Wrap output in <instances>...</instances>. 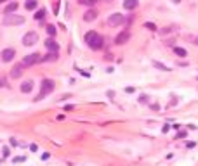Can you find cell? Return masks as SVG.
Returning a JSON list of instances; mask_svg holds the SVG:
<instances>
[{
	"label": "cell",
	"instance_id": "484cf974",
	"mask_svg": "<svg viewBox=\"0 0 198 166\" xmlns=\"http://www.w3.org/2000/svg\"><path fill=\"white\" fill-rule=\"evenodd\" d=\"M0 2H7V0H0Z\"/></svg>",
	"mask_w": 198,
	"mask_h": 166
},
{
	"label": "cell",
	"instance_id": "4316f807",
	"mask_svg": "<svg viewBox=\"0 0 198 166\" xmlns=\"http://www.w3.org/2000/svg\"><path fill=\"white\" fill-rule=\"evenodd\" d=\"M195 43H198V38H196V42H195Z\"/></svg>",
	"mask_w": 198,
	"mask_h": 166
},
{
	"label": "cell",
	"instance_id": "ffe728a7",
	"mask_svg": "<svg viewBox=\"0 0 198 166\" xmlns=\"http://www.w3.org/2000/svg\"><path fill=\"white\" fill-rule=\"evenodd\" d=\"M47 33L51 35V37H54V35H56V26L54 24H47Z\"/></svg>",
	"mask_w": 198,
	"mask_h": 166
},
{
	"label": "cell",
	"instance_id": "4fadbf2b",
	"mask_svg": "<svg viewBox=\"0 0 198 166\" xmlns=\"http://www.w3.org/2000/svg\"><path fill=\"white\" fill-rule=\"evenodd\" d=\"M31 88H33V81H31V80H28V81H23V83H21V92H24V93H30V92H31Z\"/></svg>",
	"mask_w": 198,
	"mask_h": 166
},
{
	"label": "cell",
	"instance_id": "5bb4252c",
	"mask_svg": "<svg viewBox=\"0 0 198 166\" xmlns=\"http://www.w3.org/2000/svg\"><path fill=\"white\" fill-rule=\"evenodd\" d=\"M16 9H18V2H12V4H9L7 7L4 9V14H11V12H14Z\"/></svg>",
	"mask_w": 198,
	"mask_h": 166
},
{
	"label": "cell",
	"instance_id": "8992f818",
	"mask_svg": "<svg viewBox=\"0 0 198 166\" xmlns=\"http://www.w3.org/2000/svg\"><path fill=\"white\" fill-rule=\"evenodd\" d=\"M123 21H125L123 14H118V12H115V14H111V16H110V19H108V24L113 28V26H118V24H122Z\"/></svg>",
	"mask_w": 198,
	"mask_h": 166
},
{
	"label": "cell",
	"instance_id": "e0dca14e",
	"mask_svg": "<svg viewBox=\"0 0 198 166\" xmlns=\"http://www.w3.org/2000/svg\"><path fill=\"white\" fill-rule=\"evenodd\" d=\"M82 5H89V7H92V5H96L99 0H78Z\"/></svg>",
	"mask_w": 198,
	"mask_h": 166
},
{
	"label": "cell",
	"instance_id": "5b68a950",
	"mask_svg": "<svg viewBox=\"0 0 198 166\" xmlns=\"http://www.w3.org/2000/svg\"><path fill=\"white\" fill-rule=\"evenodd\" d=\"M35 63H42V55L40 54H30V55H26V57L23 59V64H24V66H31V64H35Z\"/></svg>",
	"mask_w": 198,
	"mask_h": 166
},
{
	"label": "cell",
	"instance_id": "3957f363",
	"mask_svg": "<svg viewBox=\"0 0 198 166\" xmlns=\"http://www.w3.org/2000/svg\"><path fill=\"white\" fill-rule=\"evenodd\" d=\"M37 42H38V35L35 33V31H28V33L23 37V45H26V47L35 45Z\"/></svg>",
	"mask_w": 198,
	"mask_h": 166
},
{
	"label": "cell",
	"instance_id": "9a60e30c",
	"mask_svg": "<svg viewBox=\"0 0 198 166\" xmlns=\"http://www.w3.org/2000/svg\"><path fill=\"white\" fill-rule=\"evenodd\" d=\"M57 59V52H51L45 57H42V63H47V61H56Z\"/></svg>",
	"mask_w": 198,
	"mask_h": 166
},
{
	"label": "cell",
	"instance_id": "52a82bcc",
	"mask_svg": "<svg viewBox=\"0 0 198 166\" xmlns=\"http://www.w3.org/2000/svg\"><path fill=\"white\" fill-rule=\"evenodd\" d=\"M14 55H16L14 48H4V50H2V61H4V63H11V61L14 59Z\"/></svg>",
	"mask_w": 198,
	"mask_h": 166
},
{
	"label": "cell",
	"instance_id": "cb8c5ba5",
	"mask_svg": "<svg viewBox=\"0 0 198 166\" xmlns=\"http://www.w3.org/2000/svg\"><path fill=\"white\" fill-rule=\"evenodd\" d=\"M172 2H176V4H179V2H181V0H172Z\"/></svg>",
	"mask_w": 198,
	"mask_h": 166
},
{
	"label": "cell",
	"instance_id": "8fae6325",
	"mask_svg": "<svg viewBox=\"0 0 198 166\" xmlns=\"http://www.w3.org/2000/svg\"><path fill=\"white\" fill-rule=\"evenodd\" d=\"M45 47H47L51 52H57L59 50V45H57L52 38H47V40H45Z\"/></svg>",
	"mask_w": 198,
	"mask_h": 166
},
{
	"label": "cell",
	"instance_id": "d4e9b609",
	"mask_svg": "<svg viewBox=\"0 0 198 166\" xmlns=\"http://www.w3.org/2000/svg\"><path fill=\"white\" fill-rule=\"evenodd\" d=\"M104 2H113V0H104Z\"/></svg>",
	"mask_w": 198,
	"mask_h": 166
},
{
	"label": "cell",
	"instance_id": "30bf717a",
	"mask_svg": "<svg viewBox=\"0 0 198 166\" xmlns=\"http://www.w3.org/2000/svg\"><path fill=\"white\" fill-rule=\"evenodd\" d=\"M23 66H24L23 63L21 64H16V66L11 69V76L12 78H19V76H21V74H23Z\"/></svg>",
	"mask_w": 198,
	"mask_h": 166
},
{
	"label": "cell",
	"instance_id": "7a4b0ae2",
	"mask_svg": "<svg viewBox=\"0 0 198 166\" xmlns=\"http://www.w3.org/2000/svg\"><path fill=\"white\" fill-rule=\"evenodd\" d=\"M54 90V81L52 80H49V78H45L44 81H42V87H40V93H38V97L37 99L40 100V99H44L45 95H49V93Z\"/></svg>",
	"mask_w": 198,
	"mask_h": 166
},
{
	"label": "cell",
	"instance_id": "277c9868",
	"mask_svg": "<svg viewBox=\"0 0 198 166\" xmlns=\"http://www.w3.org/2000/svg\"><path fill=\"white\" fill-rule=\"evenodd\" d=\"M21 23H24V18H21V16H12V14H5V19H4V24H21Z\"/></svg>",
	"mask_w": 198,
	"mask_h": 166
},
{
	"label": "cell",
	"instance_id": "ba28073f",
	"mask_svg": "<svg viewBox=\"0 0 198 166\" xmlns=\"http://www.w3.org/2000/svg\"><path fill=\"white\" fill-rule=\"evenodd\" d=\"M129 38H131V33H129V31H122L120 35H116V38H115V43H116V45H123L125 42L129 40Z\"/></svg>",
	"mask_w": 198,
	"mask_h": 166
},
{
	"label": "cell",
	"instance_id": "44dd1931",
	"mask_svg": "<svg viewBox=\"0 0 198 166\" xmlns=\"http://www.w3.org/2000/svg\"><path fill=\"white\" fill-rule=\"evenodd\" d=\"M45 18V9H38L37 14H35V19H44Z\"/></svg>",
	"mask_w": 198,
	"mask_h": 166
},
{
	"label": "cell",
	"instance_id": "2e32d148",
	"mask_svg": "<svg viewBox=\"0 0 198 166\" xmlns=\"http://www.w3.org/2000/svg\"><path fill=\"white\" fill-rule=\"evenodd\" d=\"M24 7H26L28 11H33V9H37V0H26Z\"/></svg>",
	"mask_w": 198,
	"mask_h": 166
},
{
	"label": "cell",
	"instance_id": "d6986e66",
	"mask_svg": "<svg viewBox=\"0 0 198 166\" xmlns=\"http://www.w3.org/2000/svg\"><path fill=\"white\" fill-rule=\"evenodd\" d=\"M174 52H176L177 55H181V57H186V55H188V52L184 50V48H181V47H176V48H174Z\"/></svg>",
	"mask_w": 198,
	"mask_h": 166
},
{
	"label": "cell",
	"instance_id": "603a6c76",
	"mask_svg": "<svg viewBox=\"0 0 198 166\" xmlns=\"http://www.w3.org/2000/svg\"><path fill=\"white\" fill-rule=\"evenodd\" d=\"M7 156H9V149L4 147V158H7Z\"/></svg>",
	"mask_w": 198,
	"mask_h": 166
},
{
	"label": "cell",
	"instance_id": "ac0fdd59",
	"mask_svg": "<svg viewBox=\"0 0 198 166\" xmlns=\"http://www.w3.org/2000/svg\"><path fill=\"white\" fill-rule=\"evenodd\" d=\"M153 66H155V68H158V69H160V71H169V68L165 66V64L158 63V61H153Z\"/></svg>",
	"mask_w": 198,
	"mask_h": 166
},
{
	"label": "cell",
	"instance_id": "6da1fadb",
	"mask_svg": "<svg viewBox=\"0 0 198 166\" xmlns=\"http://www.w3.org/2000/svg\"><path fill=\"white\" fill-rule=\"evenodd\" d=\"M85 42L87 45H89L90 48H94V50H97V48L103 47V37L97 31H87L85 33Z\"/></svg>",
	"mask_w": 198,
	"mask_h": 166
},
{
	"label": "cell",
	"instance_id": "9c48e42d",
	"mask_svg": "<svg viewBox=\"0 0 198 166\" xmlns=\"http://www.w3.org/2000/svg\"><path fill=\"white\" fill-rule=\"evenodd\" d=\"M139 5V0H123V9L125 11H132Z\"/></svg>",
	"mask_w": 198,
	"mask_h": 166
},
{
	"label": "cell",
	"instance_id": "7c38bea8",
	"mask_svg": "<svg viewBox=\"0 0 198 166\" xmlns=\"http://www.w3.org/2000/svg\"><path fill=\"white\" fill-rule=\"evenodd\" d=\"M94 19H97V12L92 11V9L83 14V21H85V23H90V21H94Z\"/></svg>",
	"mask_w": 198,
	"mask_h": 166
},
{
	"label": "cell",
	"instance_id": "7402d4cb",
	"mask_svg": "<svg viewBox=\"0 0 198 166\" xmlns=\"http://www.w3.org/2000/svg\"><path fill=\"white\" fill-rule=\"evenodd\" d=\"M144 26H146V28H148V30H153V31L157 30V26H155V24H151V23H146Z\"/></svg>",
	"mask_w": 198,
	"mask_h": 166
}]
</instances>
